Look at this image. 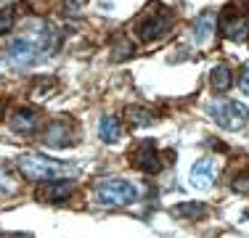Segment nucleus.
Here are the masks:
<instances>
[{"mask_svg": "<svg viewBox=\"0 0 249 238\" xmlns=\"http://www.w3.org/2000/svg\"><path fill=\"white\" fill-rule=\"evenodd\" d=\"M56 45V37L48 27L35 24L32 29H27L24 34H19L16 40H11L5 45V61L16 69H27L29 64H35L37 58L48 56Z\"/></svg>", "mask_w": 249, "mask_h": 238, "instance_id": "1", "label": "nucleus"}, {"mask_svg": "<svg viewBox=\"0 0 249 238\" xmlns=\"http://www.w3.org/2000/svg\"><path fill=\"white\" fill-rule=\"evenodd\" d=\"M19 170L24 172V177H29V180L51 183V180L67 177L72 167L56 162V159H48V156H43V153H27V156H19Z\"/></svg>", "mask_w": 249, "mask_h": 238, "instance_id": "2", "label": "nucleus"}, {"mask_svg": "<svg viewBox=\"0 0 249 238\" xmlns=\"http://www.w3.org/2000/svg\"><path fill=\"white\" fill-rule=\"evenodd\" d=\"M96 196L104 206H130L138 201V188L133 183L122 180V177H111V180H101L96 186Z\"/></svg>", "mask_w": 249, "mask_h": 238, "instance_id": "3", "label": "nucleus"}, {"mask_svg": "<svg viewBox=\"0 0 249 238\" xmlns=\"http://www.w3.org/2000/svg\"><path fill=\"white\" fill-rule=\"evenodd\" d=\"M210 114L225 130H241L249 119L247 106L239 101H215V103H210Z\"/></svg>", "mask_w": 249, "mask_h": 238, "instance_id": "4", "label": "nucleus"}, {"mask_svg": "<svg viewBox=\"0 0 249 238\" xmlns=\"http://www.w3.org/2000/svg\"><path fill=\"white\" fill-rule=\"evenodd\" d=\"M170 24H173V14H170L167 8H151L146 16H141L138 24H135V32H138V37L143 40V43H151V40L162 37L164 32L170 29Z\"/></svg>", "mask_w": 249, "mask_h": 238, "instance_id": "5", "label": "nucleus"}, {"mask_svg": "<svg viewBox=\"0 0 249 238\" xmlns=\"http://www.w3.org/2000/svg\"><path fill=\"white\" fill-rule=\"evenodd\" d=\"M220 32L233 43H247L249 40V14H241L236 5H228L220 16Z\"/></svg>", "mask_w": 249, "mask_h": 238, "instance_id": "6", "label": "nucleus"}, {"mask_svg": "<svg viewBox=\"0 0 249 238\" xmlns=\"http://www.w3.org/2000/svg\"><path fill=\"white\" fill-rule=\"evenodd\" d=\"M188 177H191V186H196L201 190L212 188V183H215V177H217V162L210 156L199 159V162L191 167V175Z\"/></svg>", "mask_w": 249, "mask_h": 238, "instance_id": "7", "label": "nucleus"}, {"mask_svg": "<svg viewBox=\"0 0 249 238\" xmlns=\"http://www.w3.org/2000/svg\"><path fill=\"white\" fill-rule=\"evenodd\" d=\"M133 164L138 167L141 172H149V175H157L162 170V162H159V153L154 148V143H141L133 151Z\"/></svg>", "mask_w": 249, "mask_h": 238, "instance_id": "8", "label": "nucleus"}, {"mask_svg": "<svg viewBox=\"0 0 249 238\" xmlns=\"http://www.w3.org/2000/svg\"><path fill=\"white\" fill-rule=\"evenodd\" d=\"M72 193H74L72 180H51V183H43V188L37 190V196L43 201H64Z\"/></svg>", "mask_w": 249, "mask_h": 238, "instance_id": "9", "label": "nucleus"}, {"mask_svg": "<svg viewBox=\"0 0 249 238\" xmlns=\"http://www.w3.org/2000/svg\"><path fill=\"white\" fill-rule=\"evenodd\" d=\"M37 122H40V117L32 109H16L11 114V130H16V133H32L37 127Z\"/></svg>", "mask_w": 249, "mask_h": 238, "instance_id": "10", "label": "nucleus"}, {"mask_svg": "<svg viewBox=\"0 0 249 238\" xmlns=\"http://www.w3.org/2000/svg\"><path fill=\"white\" fill-rule=\"evenodd\" d=\"M212 34H215V14H212V11H204V14L194 21V37H196V43L204 45L212 40Z\"/></svg>", "mask_w": 249, "mask_h": 238, "instance_id": "11", "label": "nucleus"}, {"mask_svg": "<svg viewBox=\"0 0 249 238\" xmlns=\"http://www.w3.org/2000/svg\"><path fill=\"white\" fill-rule=\"evenodd\" d=\"M74 138L72 133H69V127H64L61 122H53L48 130H45V143L48 146H69Z\"/></svg>", "mask_w": 249, "mask_h": 238, "instance_id": "12", "label": "nucleus"}, {"mask_svg": "<svg viewBox=\"0 0 249 238\" xmlns=\"http://www.w3.org/2000/svg\"><path fill=\"white\" fill-rule=\"evenodd\" d=\"M231 82H233V71H231L228 67H223V64L210 71V87H212V90L225 93L231 87Z\"/></svg>", "mask_w": 249, "mask_h": 238, "instance_id": "13", "label": "nucleus"}, {"mask_svg": "<svg viewBox=\"0 0 249 238\" xmlns=\"http://www.w3.org/2000/svg\"><path fill=\"white\" fill-rule=\"evenodd\" d=\"M98 135H101V140H104V143H117V140H120V135H122L120 119H117V117H104V119H101Z\"/></svg>", "mask_w": 249, "mask_h": 238, "instance_id": "14", "label": "nucleus"}, {"mask_svg": "<svg viewBox=\"0 0 249 238\" xmlns=\"http://www.w3.org/2000/svg\"><path fill=\"white\" fill-rule=\"evenodd\" d=\"M173 214H178V217H201V214H207V206L204 204H178Z\"/></svg>", "mask_w": 249, "mask_h": 238, "instance_id": "15", "label": "nucleus"}, {"mask_svg": "<svg viewBox=\"0 0 249 238\" xmlns=\"http://www.w3.org/2000/svg\"><path fill=\"white\" fill-rule=\"evenodd\" d=\"M16 24V8L8 5V8H0V34H5L8 29H14Z\"/></svg>", "mask_w": 249, "mask_h": 238, "instance_id": "16", "label": "nucleus"}, {"mask_svg": "<svg viewBox=\"0 0 249 238\" xmlns=\"http://www.w3.org/2000/svg\"><path fill=\"white\" fill-rule=\"evenodd\" d=\"M231 188H233L236 193H249V172H244V175H239V177H233Z\"/></svg>", "mask_w": 249, "mask_h": 238, "instance_id": "17", "label": "nucleus"}, {"mask_svg": "<svg viewBox=\"0 0 249 238\" xmlns=\"http://www.w3.org/2000/svg\"><path fill=\"white\" fill-rule=\"evenodd\" d=\"M133 122L135 124H149L151 114H146V111H141V109H133Z\"/></svg>", "mask_w": 249, "mask_h": 238, "instance_id": "18", "label": "nucleus"}, {"mask_svg": "<svg viewBox=\"0 0 249 238\" xmlns=\"http://www.w3.org/2000/svg\"><path fill=\"white\" fill-rule=\"evenodd\" d=\"M82 5H85V0H67V14H77V11H82Z\"/></svg>", "mask_w": 249, "mask_h": 238, "instance_id": "19", "label": "nucleus"}, {"mask_svg": "<svg viewBox=\"0 0 249 238\" xmlns=\"http://www.w3.org/2000/svg\"><path fill=\"white\" fill-rule=\"evenodd\" d=\"M239 87L249 95V67H244V71H241V80H239Z\"/></svg>", "mask_w": 249, "mask_h": 238, "instance_id": "20", "label": "nucleus"}, {"mask_svg": "<svg viewBox=\"0 0 249 238\" xmlns=\"http://www.w3.org/2000/svg\"><path fill=\"white\" fill-rule=\"evenodd\" d=\"M11 238H32V236H29V233H14Z\"/></svg>", "mask_w": 249, "mask_h": 238, "instance_id": "21", "label": "nucleus"}, {"mask_svg": "<svg viewBox=\"0 0 249 238\" xmlns=\"http://www.w3.org/2000/svg\"><path fill=\"white\" fill-rule=\"evenodd\" d=\"M0 114H3V111H0Z\"/></svg>", "mask_w": 249, "mask_h": 238, "instance_id": "22", "label": "nucleus"}]
</instances>
